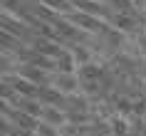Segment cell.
I'll return each mask as SVG.
<instances>
[{"label": "cell", "mask_w": 146, "mask_h": 136, "mask_svg": "<svg viewBox=\"0 0 146 136\" xmlns=\"http://www.w3.org/2000/svg\"><path fill=\"white\" fill-rule=\"evenodd\" d=\"M114 23H116V27H121V30H129L131 27V20L126 15H114Z\"/></svg>", "instance_id": "obj_12"}, {"label": "cell", "mask_w": 146, "mask_h": 136, "mask_svg": "<svg viewBox=\"0 0 146 136\" xmlns=\"http://www.w3.org/2000/svg\"><path fill=\"white\" fill-rule=\"evenodd\" d=\"M54 87L62 89V92H77L79 87H82V77H77L74 72H60Z\"/></svg>", "instance_id": "obj_3"}, {"label": "cell", "mask_w": 146, "mask_h": 136, "mask_svg": "<svg viewBox=\"0 0 146 136\" xmlns=\"http://www.w3.org/2000/svg\"><path fill=\"white\" fill-rule=\"evenodd\" d=\"M72 54H74V60L79 62V64H84V62H89V52H87L82 45H77L74 50H72Z\"/></svg>", "instance_id": "obj_11"}, {"label": "cell", "mask_w": 146, "mask_h": 136, "mask_svg": "<svg viewBox=\"0 0 146 136\" xmlns=\"http://www.w3.org/2000/svg\"><path fill=\"white\" fill-rule=\"evenodd\" d=\"M72 20L79 25V27H84V30H99L102 25L94 20V17H89V15H84V13H74L72 15Z\"/></svg>", "instance_id": "obj_8"}, {"label": "cell", "mask_w": 146, "mask_h": 136, "mask_svg": "<svg viewBox=\"0 0 146 136\" xmlns=\"http://www.w3.org/2000/svg\"><path fill=\"white\" fill-rule=\"evenodd\" d=\"M57 129H60V126H52V124H47V121H40L37 129H35V134H37V136H62Z\"/></svg>", "instance_id": "obj_10"}, {"label": "cell", "mask_w": 146, "mask_h": 136, "mask_svg": "<svg viewBox=\"0 0 146 136\" xmlns=\"http://www.w3.org/2000/svg\"><path fill=\"white\" fill-rule=\"evenodd\" d=\"M74 64H77V60H74V54L67 52V50L57 57V72H74Z\"/></svg>", "instance_id": "obj_6"}, {"label": "cell", "mask_w": 146, "mask_h": 136, "mask_svg": "<svg viewBox=\"0 0 146 136\" xmlns=\"http://www.w3.org/2000/svg\"><path fill=\"white\" fill-rule=\"evenodd\" d=\"M45 3H47V5H52V8H57V10H67L69 8L64 0H45Z\"/></svg>", "instance_id": "obj_13"}, {"label": "cell", "mask_w": 146, "mask_h": 136, "mask_svg": "<svg viewBox=\"0 0 146 136\" xmlns=\"http://www.w3.org/2000/svg\"><path fill=\"white\" fill-rule=\"evenodd\" d=\"M37 99L42 102V104H52V106H62L64 104V92L57 89V87H40L37 92Z\"/></svg>", "instance_id": "obj_1"}, {"label": "cell", "mask_w": 146, "mask_h": 136, "mask_svg": "<svg viewBox=\"0 0 146 136\" xmlns=\"http://www.w3.org/2000/svg\"><path fill=\"white\" fill-rule=\"evenodd\" d=\"M13 87H15V92L20 97H37V92H40V84H35L32 79H27V77L13 79Z\"/></svg>", "instance_id": "obj_4"}, {"label": "cell", "mask_w": 146, "mask_h": 136, "mask_svg": "<svg viewBox=\"0 0 146 136\" xmlns=\"http://www.w3.org/2000/svg\"><path fill=\"white\" fill-rule=\"evenodd\" d=\"M79 77L82 79H99L102 77V69L92 62H84V64H79Z\"/></svg>", "instance_id": "obj_9"}, {"label": "cell", "mask_w": 146, "mask_h": 136, "mask_svg": "<svg viewBox=\"0 0 146 136\" xmlns=\"http://www.w3.org/2000/svg\"><path fill=\"white\" fill-rule=\"evenodd\" d=\"M40 121H47V124H52V126H64L67 114L60 111V106L45 104V106H42V114H40Z\"/></svg>", "instance_id": "obj_2"}, {"label": "cell", "mask_w": 146, "mask_h": 136, "mask_svg": "<svg viewBox=\"0 0 146 136\" xmlns=\"http://www.w3.org/2000/svg\"><path fill=\"white\" fill-rule=\"evenodd\" d=\"M37 52H42V54H47V57H60L64 50H60V45H54V42H47V40H37Z\"/></svg>", "instance_id": "obj_7"}, {"label": "cell", "mask_w": 146, "mask_h": 136, "mask_svg": "<svg viewBox=\"0 0 146 136\" xmlns=\"http://www.w3.org/2000/svg\"><path fill=\"white\" fill-rule=\"evenodd\" d=\"M23 77H27V79H32V82L35 84H40V87H42V84H47V77H45V69L42 67H37V64H27V67L23 69Z\"/></svg>", "instance_id": "obj_5"}]
</instances>
